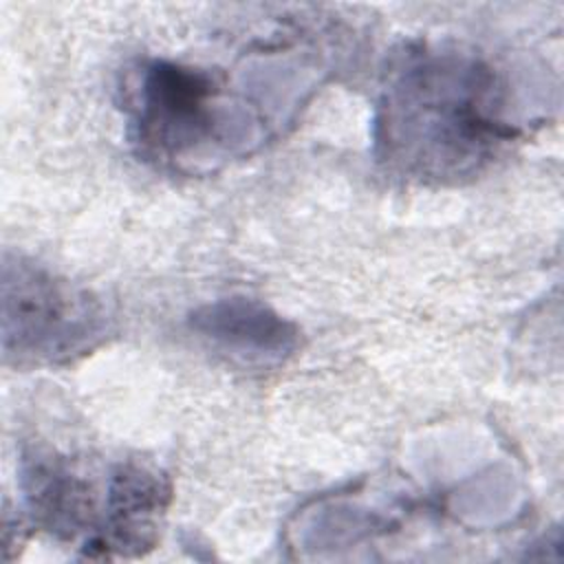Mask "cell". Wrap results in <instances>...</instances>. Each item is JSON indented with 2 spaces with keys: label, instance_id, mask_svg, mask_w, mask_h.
Masks as SVG:
<instances>
[{
  "label": "cell",
  "instance_id": "obj_2",
  "mask_svg": "<svg viewBox=\"0 0 564 564\" xmlns=\"http://www.w3.org/2000/svg\"><path fill=\"white\" fill-rule=\"evenodd\" d=\"M2 300L4 350L15 357H68L101 330V315L88 295L26 264L4 267Z\"/></svg>",
  "mask_w": 564,
  "mask_h": 564
},
{
  "label": "cell",
  "instance_id": "obj_3",
  "mask_svg": "<svg viewBox=\"0 0 564 564\" xmlns=\"http://www.w3.org/2000/svg\"><path fill=\"white\" fill-rule=\"evenodd\" d=\"M207 95L209 88L200 75L176 66H154L143 84V134L167 148L198 139L207 128Z\"/></svg>",
  "mask_w": 564,
  "mask_h": 564
},
{
  "label": "cell",
  "instance_id": "obj_1",
  "mask_svg": "<svg viewBox=\"0 0 564 564\" xmlns=\"http://www.w3.org/2000/svg\"><path fill=\"white\" fill-rule=\"evenodd\" d=\"M489 77L474 64L425 59L399 79L386 101V143L416 165L460 170L496 137Z\"/></svg>",
  "mask_w": 564,
  "mask_h": 564
},
{
  "label": "cell",
  "instance_id": "obj_4",
  "mask_svg": "<svg viewBox=\"0 0 564 564\" xmlns=\"http://www.w3.org/2000/svg\"><path fill=\"white\" fill-rule=\"evenodd\" d=\"M194 328L223 348L256 357H282L293 350L297 333L280 315L249 300H223L194 317Z\"/></svg>",
  "mask_w": 564,
  "mask_h": 564
}]
</instances>
